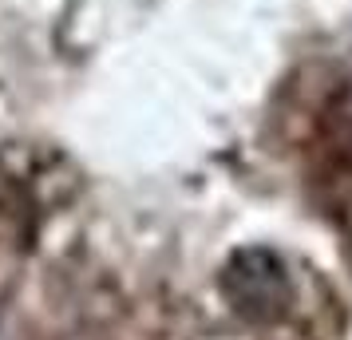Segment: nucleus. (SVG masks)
Here are the masks:
<instances>
[{
  "instance_id": "1",
  "label": "nucleus",
  "mask_w": 352,
  "mask_h": 340,
  "mask_svg": "<svg viewBox=\"0 0 352 340\" xmlns=\"http://www.w3.org/2000/svg\"><path fill=\"white\" fill-rule=\"evenodd\" d=\"M222 289L230 293V301L250 313L257 321L277 317L289 301V273L281 258L270 249H241L234 253V261L226 265Z\"/></svg>"
},
{
  "instance_id": "2",
  "label": "nucleus",
  "mask_w": 352,
  "mask_h": 340,
  "mask_svg": "<svg viewBox=\"0 0 352 340\" xmlns=\"http://www.w3.org/2000/svg\"><path fill=\"white\" fill-rule=\"evenodd\" d=\"M324 139H329L336 159L344 166H352V83L340 87V95L324 111Z\"/></svg>"
}]
</instances>
